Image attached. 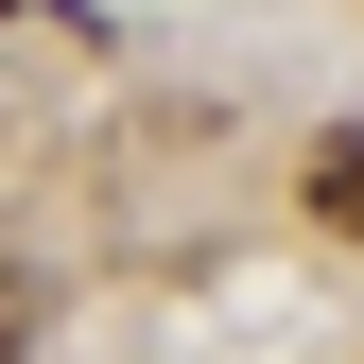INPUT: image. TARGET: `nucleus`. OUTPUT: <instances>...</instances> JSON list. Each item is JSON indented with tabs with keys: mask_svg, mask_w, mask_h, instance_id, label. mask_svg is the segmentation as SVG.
<instances>
[{
	"mask_svg": "<svg viewBox=\"0 0 364 364\" xmlns=\"http://www.w3.org/2000/svg\"><path fill=\"white\" fill-rule=\"evenodd\" d=\"M312 225L364 243V122H347V139H312Z\"/></svg>",
	"mask_w": 364,
	"mask_h": 364,
	"instance_id": "nucleus-1",
	"label": "nucleus"
},
{
	"mask_svg": "<svg viewBox=\"0 0 364 364\" xmlns=\"http://www.w3.org/2000/svg\"><path fill=\"white\" fill-rule=\"evenodd\" d=\"M0 364H18V312H0Z\"/></svg>",
	"mask_w": 364,
	"mask_h": 364,
	"instance_id": "nucleus-2",
	"label": "nucleus"
}]
</instances>
